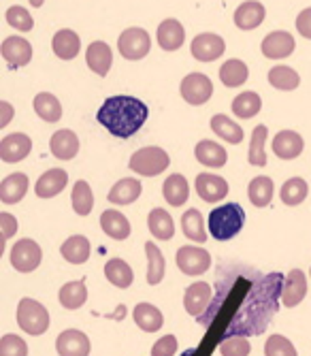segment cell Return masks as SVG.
Instances as JSON below:
<instances>
[{
	"label": "cell",
	"instance_id": "34",
	"mask_svg": "<svg viewBox=\"0 0 311 356\" xmlns=\"http://www.w3.org/2000/svg\"><path fill=\"white\" fill-rule=\"evenodd\" d=\"M60 303L62 307L67 309H79L85 301H87V288H85V282L79 280V282H69L60 288Z\"/></svg>",
	"mask_w": 311,
	"mask_h": 356
},
{
	"label": "cell",
	"instance_id": "24",
	"mask_svg": "<svg viewBox=\"0 0 311 356\" xmlns=\"http://www.w3.org/2000/svg\"><path fill=\"white\" fill-rule=\"evenodd\" d=\"M101 226H103V231L115 239V241H124V239H128L131 237V222L128 218L119 213L117 209H107L103 211L101 216Z\"/></svg>",
	"mask_w": 311,
	"mask_h": 356
},
{
	"label": "cell",
	"instance_id": "33",
	"mask_svg": "<svg viewBox=\"0 0 311 356\" xmlns=\"http://www.w3.org/2000/svg\"><path fill=\"white\" fill-rule=\"evenodd\" d=\"M90 241L83 235H73L69 237L60 248V254L65 256V261H69L71 265H83L90 258Z\"/></svg>",
	"mask_w": 311,
	"mask_h": 356
},
{
	"label": "cell",
	"instance_id": "3",
	"mask_svg": "<svg viewBox=\"0 0 311 356\" xmlns=\"http://www.w3.org/2000/svg\"><path fill=\"white\" fill-rule=\"evenodd\" d=\"M245 224V211L239 203H228L215 207L209 213V233L217 241H228L241 233Z\"/></svg>",
	"mask_w": 311,
	"mask_h": 356
},
{
	"label": "cell",
	"instance_id": "25",
	"mask_svg": "<svg viewBox=\"0 0 311 356\" xmlns=\"http://www.w3.org/2000/svg\"><path fill=\"white\" fill-rule=\"evenodd\" d=\"M141 181L135 177H124L109 190V203L113 205H131L141 197Z\"/></svg>",
	"mask_w": 311,
	"mask_h": 356
},
{
	"label": "cell",
	"instance_id": "49",
	"mask_svg": "<svg viewBox=\"0 0 311 356\" xmlns=\"http://www.w3.org/2000/svg\"><path fill=\"white\" fill-rule=\"evenodd\" d=\"M222 356H247L252 352V346L245 337H228L220 346Z\"/></svg>",
	"mask_w": 311,
	"mask_h": 356
},
{
	"label": "cell",
	"instance_id": "46",
	"mask_svg": "<svg viewBox=\"0 0 311 356\" xmlns=\"http://www.w3.org/2000/svg\"><path fill=\"white\" fill-rule=\"evenodd\" d=\"M5 17H7V24L11 28L19 30V32H28V30H33V26H35L33 17H30V13H28V9H24L19 5L9 7L7 13H5Z\"/></svg>",
	"mask_w": 311,
	"mask_h": 356
},
{
	"label": "cell",
	"instance_id": "54",
	"mask_svg": "<svg viewBox=\"0 0 311 356\" xmlns=\"http://www.w3.org/2000/svg\"><path fill=\"white\" fill-rule=\"evenodd\" d=\"M28 3L33 5L35 9H39V7H43V3H45V0H28Z\"/></svg>",
	"mask_w": 311,
	"mask_h": 356
},
{
	"label": "cell",
	"instance_id": "20",
	"mask_svg": "<svg viewBox=\"0 0 311 356\" xmlns=\"http://www.w3.org/2000/svg\"><path fill=\"white\" fill-rule=\"evenodd\" d=\"M303 137L294 131H282L273 139V152L282 160H294L303 154Z\"/></svg>",
	"mask_w": 311,
	"mask_h": 356
},
{
	"label": "cell",
	"instance_id": "23",
	"mask_svg": "<svg viewBox=\"0 0 311 356\" xmlns=\"http://www.w3.org/2000/svg\"><path fill=\"white\" fill-rule=\"evenodd\" d=\"M49 147H51V154L60 160H73L79 152V139L73 131L69 128H62V131L53 133L51 135V141H49Z\"/></svg>",
	"mask_w": 311,
	"mask_h": 356
},
{
	"label": "cell",
	"instance_id": "28",
	"mask_svg": "<svg viewBox=\"0 0 311 356\" xmlns=\"http://www.w3.org/2000/svg\"><path fill=\"white\" fill-rule=\"evenodd\" d=\"M162 194L169 205L173 207H181L188 203V197H190V186H188V179L179 173H173L171 177H167L165 186H162Z\"/></svg>",
	"mask_w": 311,
	"mask_h": 356
},
{
	"label": "cell",
	"instance_id": "6",
	"mask_svg": "<svg viewBox=\"0 0 311 356\" xmlns=\"http://www.w3.org/2000/svg\"><path fill=\"white\" fill-rule=\"evenodd\" d=\"M117 47L126 60H143L151 49V39L143 28H128L119 35Z\"/></svg>",
	"mask_w": 311,
	"mask_h": 356
},
{
	"label": "cell",
	"instance_id": "10",
	"mask_svg": "<svg viewBox=\"0 0 311 356\" xmlns=\"http://www.w3.org/2000/svg\"><path fill=\"white\" fill-rule=\"evenodd\" d=\"M226 49V43L220 35H213V32H205V35H196L192 45H190V51L196 60L201 62H213L217 60Z\"/></svg>",
	"mask_w": 311,
	"mask_h": 356
},
{
	"label": "cell",
	"instance_id": "17",
	"mask_svg": "<svg viewBox=\"0 0 311 356\" xmlns=\"http://www.w3.org/2000/svg\"><path fill=\"white\" fill-rule=\"evenodd\" d=\"M305 295H307V277L301 269H292L282 288L284 307H296L305 299Z\"/></svg>",
	"mask_w": 311,
	"mask_h": 356
},
{
	"label": "cell",
	"instance_id": "42",
	"mask_svg": "<svg viewBox=\"0 0 311 356\" xmlns=\"http://www.w3.org/2000/svg\"><path fill=\"white\" fill-rule=\"evenodd\" d=\"M35 111L45 120V122H58L62 118V105L49 92H41L35 96Z\"/></svg>",
	"mask_w": 311,
	"mask_h": 356
},
{
	"label": "cell",
	"instance_id": "22",
	"mask_svg": "<svg viewBox=\"0 0 311 356\" xmlns=\"http://www.w3.org/2000/svg\"><path fill=\"white\" fill-rule=\"evenodd\" d=\"M85 60H87V67L94 71L96 75L105 77L111 69V64H113V51L107 43L103 41H94L87 51H85Z\"/></svg>",
	"mask_w": 311,
	"mask_h": 356
},
{
	"label": "cell",
	"instance_id": "18",
	"mask_svg": "<svg viewBox=\"0 0 311 356\" xmlns=\"http://www.w3.org/2000/svg\"><path fill=\"white\" fill-rule=\"evenodd\" d=\"M51 47H53V54L60 60H73L81 51V39H79L77 32H73L69 28H62L53 35Z\"/></svg>",
	"mask_w": 311,
	"mask_h": 356
},
{
	"label": "cell",
	"instance_id": "1",
	"mask_svg": "<svg viewBox=\"0 0 311 356\" xmlns=\"http://www.w3.org/2000/svg\"><path fill=\"white\" fill-rule=\"evenodd\" d=\"M282 275L273 273L269 277L262 280V284L254 290V303H247L245 309L241 312V316L235 318L233 327L228 331L235 333L239 331L241 335H250V333H262L267 329V322L271 320V316L277 312V295L282 293Z\"/></svg>",
	"mask_w": 311,
	"mask_h": 356
},
{
	"label": "cell",
	"instance_id": "35",
	"mask_svg": "<svg viewBox=\"0 0 311 356\" xmlns=\"http://www.w3.org/2000/svg\"><path fill=\"white\" fill-rule=\"evenodd\" d=\"M105 277L117 288H128L135 280L131 265L126 261H121V258H111L105 265Z\"/></svg>",
	"mask_w": 311,
	"mask_h": 356
},
{
	"label": "cell",
	"instance_id": "27",
	"mask_svg": "<svg viewBox=\"0 0 311 356\" xmlns=\"http://www.w3.org/2000/svg\"><path fill=\"white\" fill-rule=\"evenodd\" d=\"M196 154V160L201 165L205 167H211V169H220L226 165V160H228V152L220 145V143H215V141H201L194 149Z\"/></svg>",
	"mask_w": 311,
	"mask_h": 356
},
{
	"label": "cell",
	"instance_id": "13",
	"mask_svg": "<svg viewBox=\"0 0 311 356\" xmlns=\"http://www.w3.org/2000/svg\"><path fill=\"white\" fill-rule=\"evenodd\" d=\"M260 49L271 60L288 58L294 51V37L290 35V32H286V30H275V32H271V35L264 37Z\"/></svg>",
	"mask_w": 311,
	"mask_h": 356
},
{
	"label": "cell",
	"instance_id": "51",
	"mask_svg": "<svg viewBox=\"0 0 311 356\" xmlns=\"http://www.w3.org/2000/svg\"><path fill=\"white\" fill-rule=\"evenodd\" d=\"M17 220H15V216H11V213H7V211H3L0 213V229H3V245H5V241L7 239H11L15 233H17ZM3 245H0V252H3Z\"/></svg>",
	"mask_w": 311,
	"mask_h": 356
},
{
	"label": "cell",
	"instance_id": "7",
	"mask_svg": "<svg viewBox=\"0 0 311 356\" xmlns=\"http://www.w3.org/2000/svg\"><path fill=\"white\" fill-rule=\"evenodd\" d=\"M41 245L35 239H19L11 250V265L19 273H30L41 265Z\"/></svg>",
	"mask_w": 311,
	"mask_h": 356
},
{
	"label": "cell",
	"instance_id": "44",
	"mask_svg": "<svg viewBox=\"0 0 311 356\" xmlns=\"http://www.w3.org/2000/svg\"><path fill=\"white\" fill-rule=\"evenodd\" d=\"M269 137V131L267 126L260 124L254 128L252 133V141H250V156H247V160H250V165L254 167H264L267 165V154H264V141Z\"/></svg>",
	"mask_w": 311,
	"mask_h": 356
},
{
	"label": "cell",
	"instance_id": "2",
	"mask_svg": "<svg viewBox=\"0 0 311 356\" xmlns=\"http://www.w3.org/2000/svg\"><path fill=\"white\" fill-rule=\"evenodd\" d=\"M147 115H149L147 105L135 99V96H111L99 109L96 120L113 137L128 139L141 131Z\"/></svg>",
	"mask_w": 311,
	"mask_h": 356
},
{
	"label": "cell",
	"instance_id": "15",
	"mask_svg": "<svg viewBox=\"0 0 311 356\" xmlns=\"http://www.w3.org/2000/svg\"><path fill=\"white\" fill-rule=\"evenodd\" d=\"M56 350L60 356H87L90 354V339L85 333H81L77 329H69V331L58 335Z\"/></svg>",
	"mask_w": 311,
	"mask_h": 356
},
{
	"label": "cell",
	"instance_id": "5",
	"mask_svg": "<svg viewBox=\"0 0 311 356\" xmlns=\"http://www.w3.org/2000/svg\"><path fill=\"white\" fill-rule=\"evenodd\" d=\"M17 325L28 335H43L49 329V314L35 299H22L17 305Z\"/></svg>",
	"mask_w": 311,
	"mask_h": 356
},
{
	"label": "cell",
	"instance_id": "47",
	"mask_svg": "<svg viewBox=\"0 0 311 356\" xmlns=\"http://www.w3.org/2000/svg\"><path fill=\"white\" fill-rule=\"evenodd\" d=\"M264 354L267 356H299L292 341H288L284 335H271L269 341L264 343Z\"/></svg>",
	"mask_w": 311,
	"mask_h": 356
},
{
	"label": "cell",
	"instance_id": "9",
	"mask_svg": "<svg viewBox=\"0 0 311 356\" xmlns=\"http://www.w3.org/2000/svg\"><path fill=\"white\" fill-rule=\"evenodd\" d=\"M179 90H181V96H183L185 103L205 105L211 99V94H213V83L203 73H190L188 77H183Z\"/></svg>",
	"mask_w": 311,
	"mask_h": 356
},
{
	"label": "cell",
	"instance_id": "12",
	"mask_svg": "<svg viewBox=\"0 0 311 356\" xmlns=\"http://www.w3.org/2000/svg\"><path fill=\"white\" fill-rule=\"evenodd\" d=\"M196 192L205 203H220L228 194V181L213 173H201L196 177Z\"/></svg>",
	"mask_w": 311,
	"mask_h": 356
},
{
	"label": "cell",
	"instance_id": "8",
	"mask_svg": "<svg viewBox=\"0 0 311 356\" xmlns=\"http://www.w3.org/2000/svg\"><path fill=\"white\" fill-rule=\"evenodd\" d=\"M177 267L185 275H201L211 267V256L207 250L196 245H183L177 250Z\"/></svg>",
	"mask_w": 311,
	"mask_h": 356
},
{
	"label": "cell",
	"instance_id": "11",
	"mask_svg": "<svg viewBox=\"0 0 311 356\" xmlns=\"http://www.w3.org/2000/svg\"><path fill=\"white\" fill-rule=\"evenodd\" d=\"M3 58L7 60L9 69H22L33 60V45H30L24 37H7L0 45Z\"/></svg>",
	"mask_w": 311,
	"mask_h": 356
},
{
	"label": "cell",
	"instance_id": "31",
	"mask_svg": "<svg viewBox=\"0 0 311 356\" xmlns=\"http://www.w3.org/2000/svg\"><path fill=\"white\" fill-rule=\"evenodd\" d=\"M147 226H149V231H151V235H153L156 239H165V241H169V239H173V235H175V222H173V218L169 216L167 209H160V207H156V209L149 211V216H147Z\"/></svg>",
	"mask_w": 311,
	"mask_h": 356
},
{
	"label": "cell",
	"instance_id": "39",
	"mask_svg": "<svg viewBox=\"0 0 311 356\" xmlns=\"http://www.w3.org/2000/svg\"><path fill=\"white\" fill-rule=\"evenodd\" d=\"M250 77V71H247L245 62L241 60H226L220 67V79L226 88H237L243 86Z\"/></svg>",
	"mask_w": 311,
	"mask_h": 356
},
{
	"label": "cell",
	"instance_id": "21",
	"mask_svg": "<svg viewBox=\"0 0 311 356\" xmlns=\"http://www.w3.org/2000/svg\"><path fill=\"white\" fill-rule=\"evenodd\" d=\"M209 301H211V286L205 282L192 284L183 295V307L190 316H201L207 309Z\"/></svg>",
	"mask_w": 311,
	"mask_h": 356
},
{
	"label": "cell",
	"instance_id": "19",
	"mask_svg": "<svg viewBox=\"0 0 311 356\" xmlns=\"http://www.w3.org/2000/svg\"><path fill=\"white\" fill-rule=\"evenodd\" d=\"M69 184V175L67 171H62V169H51V171H45L35 190H37V197L39 199H51V197H58V194L67 188Z\"/></svg>",
	"mask_w": 311,
	"mask_h": 356
},
{
	"label": "cell",
	"instance_id": "43",
	"mask_svg": "<svg viewBox=\"0 0 311 356\" xmlns=\"http://www.w3.org/2000/svg\"><path fill=\"white\" fill-rule=\"evenodd\" d=\"M269 83L277 90H284V92H290V90H296L299 83H301V77L294 69L290 67H273L269 71Z\"/></svg>",
	"mask_w": 311,
	"mask_h": 356
},
{
	"label": "cell",
	"instance_id": "50",
	"mask_svg": "<svg viewBox=\"0 0 311 356\" xmlns=\"http://www.w3.org/2000/svg\"><path fill=\"white\" fill-rule=\"evenodd\" d=\"M175 352H177V339L173 335H165L151 348V356H173Z\"/></svg>",
	"mask_w": 311,
	"mask_h": 356
},
{
	"label": "cell",
	"instance_id": "41",
	"mask_svg": "<svg viewBox=\"0 0 311 356\" xmlns=\"http://www.w3.org/2000/svg\"><path fill=\"white\" fill-rule=\"evenodd\" d=\"M307 181L303 177H290L282 190H279V197H282L284 205L288 207H294V205H301L305 199H307Z\"/></svg>",
	"mask_w": 311,
	"mask_h": 356
},
{
	"label": "cell",
	"instance_id": "40",
	"mask_svg": "<svg viewBox=\"0 0 311 356\" xmlns=\"http://www.w3.org/2000/svg\"><path fill=\"white\" fill-rule=\"evenodd\" d=\"M262 107V101L256 92H241L237 99L233 101V113L241 120H250L254 118Z\"/></svg>",
	"mask_w": 311,
	"mask_h": 356
},
{
	"label": "cell",
	"instance_id": "26",
	"mask_svg": "<svg viewBox=\"0 0 311 356\" xmlns=\"http://www.w3.org/2000/svg\"><path fill=\"white\" fill-rule=\"evenodd\" d=\"M264 7L258 3V0H247V3L239 5V9L235 11V24L241 30H254L264 22Z\"/></svg>",
	"mask_w": 311,
	"mask_h": 356
},
{
	"label": "cell",
	"instance_id": "32",
	"mask_svg": "<svg viewBox=\"0 0 311 356\" xmlns=\"http://www.w3.org/2000/svg\"><path fill=\"white\" fill-rule=\"evenodd\" d=\"M211 131L217 137H222L226 143H233V145H239L243 141V128L235 120H230L228 115H222V113L211 118Z\"/></svg>",
	"mask_w": 311,
	"mask_h": 356
},
{
	"label": "cell",
	"instance_id": "36",
	"mask_svg": "<svg viewBox=\"0 0 311 356\" xmlns=\"http://www.w3.org/2000/svg\"><path fill=\"white\" fill-rule=\"evenodd\" d=\"M145 252H147V284L156 286L165 277V256L158 245H153V241L145 243Z\"/></svg>",
	"mask_w": 311,
	"mask_h": 356
},
{
	"label": "cell",
	"instance_id": "29",
	"mask_svg": "<svg viewBox=\"0 0 311 356\" xmlns=\"http://www.w3.org/2000/svg\"><path fill=\"white\" fill-rule=\"evenodd\" d=\"M185 41V30L177 19H165L158 26V45L165 51H175Z\"/></svg>",
	"mask_w": 311,
	"mask_h": 356
},
{
	"label": "cell",
	"instance_id": "16",
	"mask_svg": "<svg viewBox=\"0 0 311 356\" xmlns=\"http://www.w3.org/2000/svg\"><path fill=\"white\" fill-rule=\"evenodd\" d=\"M28 188H30L28 175L11 173L9 177H5L3 181H0V201H3L5 205H15L26 197Z\"/></svg>",
	"mask_w": 311,
	"mask_h": 356
},
{
	"label": "cell",
	"instance_id": "38",
	"mask_svg": "<svg viewBox=\"0 0 311 356\" xmlns=\"http://www.w3.org/2000/svg\"><path fill=\"white\" fill-rule=\"evenodd\" d=\"M181 229L183 235L196 241V243H205L207 241V233H205V222L199 209H188L181 216Z\"/></svg>",
	"mask_w": 311,
	"mask_h": 356
},
{
	"label": "cell",
	"instance_id": "52",
	"mask_svg": "<svg viewBox=\"0 0 311 356\" xmlns=\"http://www.w3.org/2000/svg\"><path fill=\"white\" fill-rule=\"evenodd\" d=\"M296 30L299 35H303L305 39H311V7L303 9L296 17Z\"/></svg>",
	"mask_w": 311,
	"mask_h": 356
},
{
	"label": "cell",
	"instance_id": "45",
	"mask_svg": "<svg viewBox=\"0 0 311 356\" xmlns=\"http://www.w3.org/2000/svg\"><path fill=\"white\" fill-rule=\"evenodd\" d=\"M73 209L77 216H87L94 207V194H92V188L87 181L79 179L73 188Z\"/></svg>",
	"mask_w": 311,
	"mask_h": 356
},
{
	"label": "cell",
	"instance_id": "37",
	"mask_svg": "<svg viewBox=\"0 0 311 356\" xmlns=\"http://www.w3.org/2000/svg\"><path fill=\"white\" fill-rule=\"evenodd\" d=\"M273 179L267 175H260L256 179L250 181V188H247V194H250V201L254 207H269L273 201Z\"/></svg>",
	"mask_w": 311,
	"mask_h": 356
},
{
	"label": "cell",
	"instance_id": "14",
	"mask_svg": "<svg viewBox=\"0 0 311 356\" xmlns=\"http://www.w3.org/2000/svg\"><path fill=\"white\" fill-rule=\"evenodd\" d=\"M30 149H33V141L24 133L7 135L0 141V158H3V163H9V165L24 160L30 154Z\"/></svg>",
	"mask_w": 311,
	"mask_h": 356
},
{
	"label": "cell",
	"instance_id": "4",
	"mask_svg": "<svg viewBox=\"0 0 311 356\" xmlns=\"http://www.w3.org/2000/svg\"><path fill=\"white\" fill-rule=\"evenodd\" d=\"M169 163H171L169 154L162 147L151 145V147H143V149L135 152L128 165H131V171H135L137 175L156 177L169 169Z\"/></svg>",
	"mask_w": 311,
	"mask_h": 356
},
{
	"label": "cell",
	"instance_id": "30",
	"mask_svg": "<svg viewBox=\"0 0 311 356\" xmlns=\"http://www.w3.org/2000/svg\"><path fill=\"white\" fill-rule=\"evenodd\" d=\"M133 318L137 322V327L145 333H153V331H160L165 325V318L162 312L158 307H153L151 303H139L133 312Z\"/></svg>",
	"mask_w": 311,
	"mask_h": 356
},
{
	"label": "cell",
	"instance_id": "48",
	"mask_svg": "<svg viewBox=\"0 0 311 356\" xmlns=\"http://www.w3.org/2000/svg\"><path fill=\"white\" fill-rule=\"evenodd\" d=\"M0 356H28V346L17 335H5L0 339Z\"/></svg>",
	"mask_w": 311,
	"mask_h": 356
},
{
	"label": "cell",
	"instance_id": "53",
	"mask_svg": "<svg viewBox=\"0 0 311 356\" xmlns=\"http://www.w3.org/2000/svg\"><path fill=\"white\" fill-rule=\"evenodd\" d=\"M0 109H3V118H0V128H5L9 122H11V118H13V109H11V105L9 103H0Z\"/></svg>",
	"mask_w": 311,
	"mask_h": 356
}]
</instances>
